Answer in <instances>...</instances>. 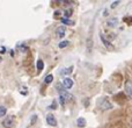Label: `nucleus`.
<instances>
[{"label": "nucleus", "mask_w": 132, "mask_h": 128, "mask_svg": "<svg viewBox=\"0 0 132 128\" xmlns=\"http://www.w3.org/2000/svg\"><path fill=\"white\" fill-rule=\"evenodd\" d=\"M71 98H72V97L70 96L68 92H66V91H64V90H62V89H59V101H60L62 105H64L66 101H67V99H71Z\"/></svg>", "instance_id": "1"}, {"label": "nucleus", "mask_w": 132, "mask_h": 128, "mask_svg": "<svg viewBox=\"0 0 132 128\" xmlns=\"http://www.w3.org/2000/svg\"><path fill=\"white\" fill-rule=\"evenodd\" d=\"M14 120H15V117L14 115H9V117H7L2 121V126L5 128H12L14 126Z\"/></svg>", "instance_id": "2"}, {"label": "nucleus", "mask_w": 132, "mask_h": 128, "mask_svg": "<svg viewBox=\"0 0 132 128\" xmlns=\"http://www.w3.org/2000/svg\"><path fill=\"white\" fill-rule=\"evenodd\" d=\"M98 107L101 108V110H110V108L112 107L111 103H109V101L107 100V99H103V100H100V103H98Z\"/></svg>", "instance_id": "3"}, {"label": "nucleus", "mask_w": 132, "mask_h": 128, "mask_svg": "<svg viewBox=\"0 0 132 128\" xmlns=\"http://www.w3.org/2000/svg\"><path fill=\"white\" fill-rule=\"evenodd\" d=\"M124 90H125V93L132 99V80H128L124 85Z\"/></svg>", "instance_id": "4"}, {"label": "nucleus", "mask_w": 132, "mask_h": 128, "mask_svg": "<svg viewBox=\"0 0 132 128\" xmlns=\"http://www.w3.org/2000/svg\"><path fill=\"white\" fill-rule=\"evenodd\" d=\"M46 122H48V125H50V126H52V127L57 126V120H56V118L53 114L46 115Z\"/></svg>", "instance_id": "5"}, {"label": "nucleus", "mask_w": 132, "mask_h": 128, "mask_svg": "<svg viewBox=\"0 0 132 128\" xmlns=\"http://www.w3.org/2000/svg\"><path fill=\"white\" fill-rule=\"evenodd\" d=\"M65 33H66V27L65 26H60V27L57 28V36L58 39H63L65 36Z\"/></svg>", "instance_id": "6"}, {"label": "nucleus", "mask_w": 132, "mask_h": 128, "mask_svg": "<svg viewBox=\"0 0 132 128\" xmlns=\"http://www.w3.org/2000/svg\"><path fill=\"white\" fill-rule=\"evenodd\" d=\"M63 86H64L65 89H71V87L73 86V80L71 79V78L66 77L65 79L63 80Z\"/></svg>", "instance_id": "7"}, {"label": "nucleus", "mask_w": 132, "mask_h": 128, "mask_svg": "<svg viewBox=\"0 0 132 128\" xmlns=\"http://www.w3.org/2000/svg\"><path fill=\"white\" fill-rule=\"evenodd\" d=\"M117 23H118V20H117L116 18H114V19H109V20L107 21V26L109 28H115L117 26Z\"/></svg>", "instance_id": "8"}, {"label": "nucleus", "mask_w": 132, "mask_h": 128, "mask_svg": "<svg viewBox=\"0 0 132 128\" xmlns=\"http://www.w3.org/2000/svg\"><path fill=\"white\" fill-rule=\"evenodd\" d=\"M72 71H73V66L71 65V66H68L67 69H63L62 71H60V75L62 76H67V75H71V73H72Z\"/></svg>", "instance_id": "9"}, {"label": "nucleus", "mask_w": 132, "mask_h": 128, "mask_svg": "<svg viewBox=\"0 0 132 128\" xmlns=\"http://www.w3.org/2000/svg\"><path fill=\"white\" fill-rule=\"evenodd\" d=\"M60 21H62L64 25H66V26H73L74 25V22L73 21H71V20H68V19H66V18H62L60 19Z\"/></svg>", "instance_id": "10"}, {"label": "nucleus", "mask_w": 132, "mask_h": 128, "mask_svg": "<svg viewBox=\"0 0 132 128\" xmlns=\"http://www.w3.org/2000/svg\"><path fill=\"white\" fill-rule=\"evenodd\" d=\"M77 125H78V127H85V125H86V120H85L84 118H79V119L77 120Z\"/></svg>", "instance_id": "11"}, {"label": "nucleus", "mask_w": 132, "mask_h": 128, "mask_svg": "<svg viewBox=\"0 0 132 128\" xmlns=\"http://www.w3.org/2000/svg\"><path fill=\"white\" fill-rule=\"evenodd\" d=\"M43 68H44L43 61H42V60H38V61H37V71H38V72H41V71L43 70Z\"/></svg>", "instance_id": "12"}, {"label": "nucleus", "mask_w": 132, "mask_h": 128, "mask_svg": "<svg viewBox=\"0 0 132 128\" xmlns=\"http://www.w3.org/2000/svg\"><path fill=\"white\" fill-rule=\"evenodd\" d=\"M44 82H45V84H50V83L53 82V76L52 75H48L45 77V79H44Z\"/></svg>", "instance_id": "13"}, {"label": "nucleus", "mask_w": 132, "mask_h": 128, "mask_svg": "<svg viewBox=\"0 0 132 128\" xmlns=\"http://www.w3.org/2000/svg\"><path fill=\"white\" fill-rule=\"evenodd\" d=\"M101 40H102V42H103V43H104V44H105V46H107V47H108V48H111V47H112V46H111V44H110V43H109V42H108V41H107V40H105V37H104V36H103V35H102V34H101Z\"/></svg>", "instance_id": "14"}, {"label": "nucleus", "mask_w": 132, "mask_h": 128, "mask_svg": "<svg viewBox=\"0 0 132 128\" xmlns=\"http://www.w3.org/2000/svg\"><path fill=\"white\" fill-rule=\"evenodd\" d=\"M6 113H7L6 107H4V106H0V118L4 117V115L6 114Z\"/></svg>", "instance_id": "15"}, {"label": "nucleus", "mask_w": 132, "mask_h": 128, "mask_svg": "<svg viewBox=\"0 0 132 128\" xmlns=\"http://www.w3.org/2000/svg\"><path fill=\"white\" fill-rule=\"evenodd\" d=\"M68 46V42L67 41H63V42H60L59 44H58V47H59L60 49H64L65 47H67Z\"/></svg>", "instance_id": "16"}, {"label": "nucleus", "mask_w": 132, "mask_h": 128, "mask_svg": "<svg viewBox=\"0 0 132 128\" xmlns=\"http://www.w3.org/2000/svg\"><path fill=\"white\" fill-rule=\"evenodd\" d=\"M19 50L22 51V53H26V51L28 50V47L26 46V44H21V46L19 47Z\"/></svg>", "instance_id": "17"}, {"label": "nucleus", "mask_w": 132, "mask_h": 128, "mask_svg": "<svg viewBox=\"0 0 132 128\" xmlns=\"http://www.w3.org/2000/svg\"><path fill=\"white\" fill-rule=\"evenodd\" d=\"M36 119H37L36 115H32V118H31V125H34L35 122H36Z\"/></svg>", "instance_id": "18"}, {"label": "nucleus", "mask_w": 132, "mask_h": 128, "mask_svg": "<svg viewBox=\"0 0 132 128\" xmlns=\"http://www.w3.org/2000/svg\"><path fill=\"white\" fill-rule=\"evenodd\" d=\"M118 4H119V1H116V2H114V4H111V8H114V7H116Z\"/></svg>", "instance_id": "19"}, {"label": "nucleus", "mask_w": 132, "mask_h": 128, "mask_svg": "<svg viewBox=\"0 0 132 128\" xmlns=\"http://www.w3.org/2000/svg\"><path fill=\"white\" fill-rule=\"evenodd\" d=\"M1 61H2V58H1V56H0V63H1Z\"/></svg>", "instance_id": "20"}]
</instances>
